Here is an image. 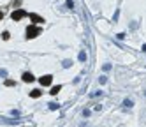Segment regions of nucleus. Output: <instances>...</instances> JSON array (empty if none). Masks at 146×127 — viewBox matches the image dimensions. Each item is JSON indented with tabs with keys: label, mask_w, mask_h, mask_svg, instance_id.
Segmentation results:
<instances>
[{
	"label": "nucleus",
	"mask_w": 146,
	"mask_h": 127,
	"mask_svg": "<svg viewBox=\"0 0 146 127\" xmlns=\"http://www.w3.org/2000/svg\"><path fill=\"white\" fill-rule=\"evenodd\" d=\"M39 34H40V28H37V27H34V25H28V27H27V37H28V39H35Z\"/></svg>",
	"instance_id": "nucleus-1"
},
{
	"label": "nucleus",
	"mask_w": 146,
	"mask_h": 127,
	"mask_svg": "<svg viewBox=\"0 0 146 127\" xmlns=\"http://www.w3.org/2000/svg\"><path fill=\"white\" fill-rule=\"evenodd\" d=\"M39 83L42 85V87H49V85L53 83V76H49V74H46V76H40V78H39Z\"/></svg>",
	"instance_id": "nucleus-2"
},
{
	"label": "nucleus",
	"mask_w": 146,
	"mask_h": 127,
	"mask_svg": "<svg viewBox=\"0 0 146 127\" xmlns=\"http://www.w3.org/2000/svg\"><path fill=\"white\" fill-rule=\"evenodd\" d=\"M25 16H27V13H25L23 9H18V11H14V13L11 14V18H13L14 21H19V19H21V18H25Z\"/></svg>",
	"instance_id": "nucleus-3"
},
{
	"label": "nucleus",
	"mask_w": 146,
	"mask_h": 127,
	"mask_svg": "<svg viewBox=\"0 0 146 127\" xmlns=\"http://www.w3.org/2000/svg\"><path fill=\"white\" fill-rule=\"evenodd\" d=\"M34 80H35V78H34L32 72H25V74H23V81H25V83H32Z\"/></svg>",
	"instance_id": "nucleus-4"
},
{
	"label": "nucleus",
	"mask_w": 146,
	"mask_h": 127,
	"mask_svg": "<svg viewBox=\"0 0 146 127\" xmlns=\"http://www.w3.org/2000/svg\"><path fill=\"white\" fill-rule=\"evenodd\" d=\"M30 18H32V21H34V23H44V18H40L39 14H30Z\"/></svg>",
	"instance_id": "nucleus-5"
},
{
	"label": "nucleus",
	"mask_w": 146,
	"mask_h": 127,
	"mask_svg": "<svg viewBox=\"0 0 146 127\" xmlns=\"http://www.w3.org/2000/svg\"><path fill=\"white\" fill-rule=\"evenodd\" d=\"M40 95H42V92H40L39 88H34L32 92H30V97H35L37 99V97H40Z\"/></svg>",
	"instance_id": "nucleus-6"
},
{
	"label": "nucleus",
	"mask_w": 146,
	"mask_h": 127,
	"mask_svg": "<svg viewBox=\"0 0 146 127\" xmlns=\"http://www.w3.org/2000/svg\"><path fill=\"white\" fill-rule=\"evenodd\" d=\"M60 88H62L60 85H56V87H53V88H51V92H49V94H51V95H56V94L60 92Z\"/></svg>",
	"instance_id": "nucleus-7"
},
{
	"label": "nucleus",
	"mask_w": 146,
	"mask_h": 127,
	"mask_svg": "<svg viewBox=\"0 0 146 127\" xmlns=\"http://www.w3.org/2000/svg\"><path fill=\"white\" fill-rule=\"evenodd\" d=\"M9 37H11V34H9L7 30H5V32H2V39H4V41H7Z\"/></svg>",
	"instance_id": "nucleus-8"
},
{
	"label": "nucleus",
	"mask_w": 146,
	"mask_h": 127,
	"mask_svg": "<svg viewBox=\"0 0 146 127\" xmlns=\"http://www.w3.org/2000/svg\"><path fill=\"white\" fill-rule=\"evenodd\" d=\"M5 85L7 87H14V81L13 80H5Z\"/></svg>",
	"instance_id": "nucleus-9"
},
{
	"label": "nucleus",
	"mask_w": 146,
	"mask_h": 127,
	"mask_svg": "<svg viewBox=\"0 0 146 127\" xmlns=\"http://www.w3.org/2000/svg\"><path fill=\"white\" fill-rule=\"evenodd\" d=\"M4 19V13H2V11H0V21H2Z\"/></svg>",
	"instance_id": "nucleus-10"
},
{
	"label": "nucleus",
	"mask_w": 146,
	"mask_h": 127,
	"mask_svg": "<svg viewBox=\"0 0 146 127\" xmlns=\"http://www.w3.org/2000/svg\"><path fill=\"white\" fill-rule=\"evenodd\" d=\"M143 51H144V53H146V44H144V46H143Z\"/></svg>",
	"instance_id": "nucleus-11"
}]
</instances>
